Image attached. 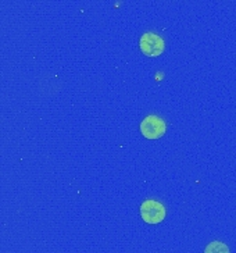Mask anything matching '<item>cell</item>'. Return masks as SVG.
Wrapping results in <instances>:
<instances>
[{"mask_svg":"<svg viewBox=\"0 0 236 253\" xmlns=\"http://www.w3.org/2000/svg\"><path fill=\"white\" fill-rule=\"evenodd\" d=\"M140 50L148 57H157L164 52V41L160 35L153 34V32H146L140 37L139 41Z\"/></svg>","mask_w":236,"mask_h":253,"instance_id":"7a4b0ae2","label":"cell"},{"mask_svg":"<svg viewBox=\"0 0 236 253\" xmlns=\"http://www.w3.org/2000/svg\"><path fill=\"white\" fill-rule=\"evenodd\" d=\"M140 216L148 224H158L165 218V208L160 202L148 199L140 205Z\"/></svg>","mask_w":236,"mask_h":253,"instance_id":"6da1fadb","label":"cell"},{"mask_svg":"<svg viewBox=\"0 0 236 253\" xmlns=\"http://www.w3.org/2000/svg\"><path fill=\"white\" fill-rule=\"evenodd\" d=\"M204 253H231L229 252L228 245H225L224 242L220 241H213L206 246Z\"/></svg>","mask_w":236,"mask_h":253,"instance_id":"277c9868","label":"cell"},{"mask_svg":"<svg viewBox=\"0 0 236 253\" xmlns=\"http://www.w3.org/2000/svg\"><path fill=\"white\" fill-rule=\"evenodd\" d=\"M165 123L164 120L157 117V116H148L146 119L140 123V131L145 138L148 139H158L165 134Z\"/></svg>","mask_w":236,"mask_h":253,"instance_id":"3957f363","label":"cell"}]
</instances>
